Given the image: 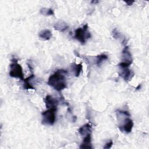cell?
Returning a JSON list of instances; mask_svg holds the SVG:
<instances>
[{"label":"cell","mask_w":149,"mask_h":149,"mask_svg":"<svg viewBox=\"0 0 149 149\" xmlns=\"http://www.w3.org/2000/svg\"><path fill=\"white\" fill-rule=\"evenodd\" d=\"M112 36L113 37L115 38V39H118L119 38H120V37L121 36V34L120 33V32L115 28L114 29H113L112 32Z\"/></svg>","instance_id":"e0dca14e"},{"label":"cell","mask_w":149,"mask_h":149,"mask_svg":"<svg viewBox=\"0 0 149 149\" xmlns=\"http://www.w3.org/2000/svg\"><path fill=\"white\" fill-rule=\"evenodd\" d=\"M54 27L55 30L59 32H63L69 28V26L63 21H59L54 24Z\"/></svg>","instance_id":"8fae6325"},{"label":"cell","mask_w":149,"mask_h":149,"mask_svg":"<svg viewBox=\"0 0 149 149\" xmlns=\"http://www.w3.org/2000/svg\"><path fill=\"white\" fill-rule=\"evenodd\" d=\"M12 63L10 64V71L9 76L12 77L18 78L23 80L24 78V73L23 72V69L21 65L17 63V60L15 58L12 60Z\"/></svg>","instance_id":"7a4b0ae2"},{"label":"cell","mask_w":149,"mask_h":149,"mask_svg":"<svg viewBox=\"0 0 149 149\" xmlns=\"http://www.w3.org/2000/svg\"><path fill=\"white\" fill-rule=\"evenodd\" d=\"M72 71L74 73V74L76 77H78L79 76L81 70H82V68H83V66H82V63H80L78 64H76L75 63H73L72 66H71Z\"/></svg>","instance_id":"4fadbf2b"},{"label":"cell","mask_w":149,"mask_h":149,"mask_svg":"<svg viewBox=\"0 0 149 149\" xmlns=\"http://www.w3.org/2000/svg\"><path fill=\"white\" fill-rule=\"evenodd\" d=\"M125 2L126 3H127V5L128 6H130L134 2V1H125Z\"/></svg>","instance_id":"d6986e66"},{"label":"cell","mask_w":149,"mask_h":149,"mask_svg":"<svg viewBox=\"0 0 149 149\" xmlns=\"http://www.w3.org/2000/svg\"><path fill=\"white\" fill-rule=\"evenodd\" d=\"M108 59V55L106 54H100L96 56V59H95V63L96 65L98 66L101 65V64L105 60Z\"/></svg>","instance_id":"9a60e30c"},{"label":"cell","mask_w":149,"mask_h":149,"mask_svg":"<svg viewBox=\"0 0 149 149\" xmlns=\"http://www.w3.org/2000/svg\"><path fill=\"white\" fill-rule=\"evenodd\" d=\"M57 109H48L42 112V124L45 125H53L56 120V112Z\"/></svg>","instance_id":"277c9868"},{"label":"cell","mask_w":149,"mask_h":149,"mask_svg":"<svg viewBox=\"0 0 149 149\" xmlns=\"http://www.w3.org/2000/svg\"><path fill=\"white\" fill-rule=\"evenodd\" d=\"M88 29V24H86L83 26V27L78 28L75 30L74 38L82 45L85 44L86 40L91 37Z\"/></svg>","instance_id":"3957f363"},{"label":"cell","mask_w":149,"mask_h":149,"mask_svg":"<svg viewBox=\"0 0 149 149\" xmlns=\"http://www.w3.org/2000/svg\"><path fill=\"white\" fill-rule=\"evenodd\" d=\"M45 104L46 107L48 109H57V107L58 105V100L55 98H54L51 95H48L45 97L44 100Z\"/></svg>","instance_id":"8992f818"},{"label":"cell","mask_w":149,"mask_h":149,"mask_svg":"<svg viewBox=\"0 0 149 149\" xmlns=\"http://www.w3.org/2000/svg\"><path fill=\"white\" fill-rule=\"evenodd\" d=\"M67 71L64 69H58L48 78L47 84L57 91H61L67 87L65 74Z\"/></svg>","instance_id":"6da1fadb"},{"label":"cell","mask_w":149,"mask_h":149,"mask_svg":"<svg viewBox=\"0 0 149 149\" xmlns=\"http://www.w3.org/2000/svg\"><path fill=\"white\" fill-rule=\"evenodd\" d=\"M113 144V141L112 140H110L108 143H107L105 146H104V149H108V148H110Z\"/></svg>","instance_id":"ac0fdd59"},{"label":"cell","mask_w":149,"mask_h":149,"mask_svg":"<svg viewBox=\"0 0 149 149\" xmlns=\"http://www.w3.org/2000/svg\"><path fill=\"white\" fill-rule=\"evenodd\" d=\"M133 125H134V123L132 119L129 118V117H127L125 119L124 122L123 123V124L119 126V129L121 132L129 133L131 132L133 129Z\"/></svg>","instance_id":"5b68a950"},{"label":"cell","mask_w":149,"mask_h":149,"mask_svg":"<svg viewBox=\"0 0 149 149\" xmlns=\"http://www.w3.org/2000/svg\"><path fill=\"white\" fill-rule=\"evenodd\" d=\"M78 131L81 136H85L88 134H91V126L89 123L84 124L79 129Z\"/></svg>","instance_id":"30bf717a"},{"label":"cell","mask_w":149,"mask_h":149,"mask_svg":"<svg viewBox=\"0 0 149 149\" xmlns=\"http://www.w3.org/2000/svg\"><path fill=\"white\" fill-rule=\"evenodd\" d=\"M141 84H139V85H138V86L136 87V90H139V89H140V88H141Z\"/></svg>","instance_id":"ffe728a7"},{"label":"cell","mask_w":149,"mask_h":149,"mask_svg":"<svg viewBox=\"0 0 149 149\" xmlns=\"http://www.w3.org/2000/svg\"><path fill=\"white\" fill-rule=\"evenodd\" d=\"M97 2H98V1H93L91 2V3H97Z\"/></svg>","instance_id":"44dd1931"},{"label":"cell","mask_w":149,"mask_h":149,"mask_svg":"<svg viewBox=\"0 0 149 149\" xmlns=\"http://www.w3.org/2000/svg\"><path fill=\"white\" fill-rule=\"evenodd\" d=\"M34 74H31L30 76H29L28 77L24 79L23 80V82H24V84H23V88L26 90H29V89H33L34 90V87H33V85H31L30 83V81L34 79Z\"/></svg>","instance_id":"5bb4252c"},{"label":"cell","mask_w":149,"mask_h":149,"mask_svg":"<svg viewBox=\"0 0 149 149\" xmlns=\"http://www.w3.org/2000/svg\"><path fill=\"white\" fill-rule=\"evenodd\" d=\"M121 72L119 73V75L122 77L126 81L130 80L134 76V73L129 68L120 69Z\"/></svg>","instance_id":"52a82bcc"},{"label":"cell","mask_w":149,"mask_h":149,"mask_svg":"<svg viewBox=\"0 0 149 149\" xmlns=\"http://www.w3.org/2000/svg\"><path fill=\"white\" fill-rule=\"evenodd\" d=\"M38 36L40 38H42L44 40H49L52 37V33L51 31L48 29H44L41 30Z\"/></svg>","instance_id":"7c38bea8"},{"label":"cell","mask_w":149,"mask_h":149,"mask_svg":"<svg viewBox=\"0 0 149 149\" xmlns=\"http://www.w3.org/2000/svg\"><path fill=\"white\" fill-rule=\"evenodd\" d=\"M40 13L45 16H52L54 15V12L53 10L51 8H42L40 9Z\"/></svg>","instance_id":"2e32d148"},{"label":"cell","mask_w":149,"mask_h":149,"mask_svg":"<svg viewBox=\"0 0 149 149\" xmlns=\"http://www.w3.org/2000/svg\"><path fill=\"white\" fill-rule=\"evenodd\" d=\"M122 62H129L132 63L133 58L132 56V54L129 49L128 46H125L122 51Z\"/></svg>","instance_id":"ba28073f"},{"label":"cell","mask_w":149,"mask_h":149,"mask_svg":"<svg viewBox=\"0 0 149 149\" xmlns=\"http://www.w3.org/2000/svg\"><path fill=\"white\" fill-rule=\"evenodd\" d=\"M80 148H87V149H92L93 147L91 145V134H88L84 136L83 142L81 143Z\"/></svg>","instance_id":"9c48e42d"}]
</instances>
